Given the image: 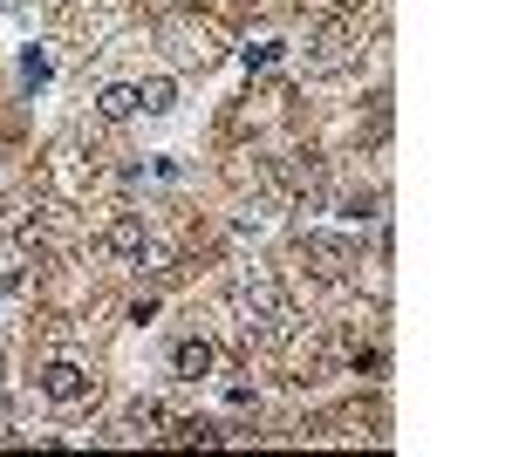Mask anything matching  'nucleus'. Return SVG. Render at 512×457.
<instances>
[{
  "mask_svg": "<svg viewBox=\"0 0 512 457\" xmlns=\"http://www.w3.org/2000/svg\"><path fill=\"white\" fill-rule=\"evenodd\" d=\"M301 253L315 260L321 280H349V273H355V246H349V239H335V232H301Z\"/></svg>",
  "mask_w": 512,
  "mask_h": 457,
  "instance_id": "3",
  "label": "nucleus"
},
{
  "mask_svg": "<svg viewBox=\"0 0 512 457\" xmlns=\"http://www.w3.org/2000/svg\"><path fill=\"white\" fill-rule=\"evenodd\" d=\"M103 253H110V260H123V267H144V260H158V246H151L144 219H130V212L103 226Z\"/></svg>",
  "mask_w": 512,
  "mask_h": 457,
  "instance_id": "2",
  "label": "nucleus"
},
{
  "mask_svg": "<svg viewBox=\"0 0 512 457\" xmlns=\"http://www.w3.org/2000/svg\"><path fill=\"white\" fill-rule=\"evenodd\" d=\"M164 423L171 417H164L158 403H130V430H137V437H164Z\"/></svg>",
  "mask_w": 512,
  "mask_h": 457,
  "instance_id": "9",
  "label": "nucleus"
},
{
  "mask_svg": "<svg viewBox=\"0 0 512 457\" xmlns=\"http://www.w3.org/2000/svg\"><path fill=\"white\" fill-rule=\"evenodd\" d=\"M178 103V82L171 76H151V82H137V116H164Z\"/></svg>",
  "mask_w": 512,
  "mask_h": 457,
  "instance_id": "7",
  "label": "nucleus"
},
{
  "mask_svg": "<svg viewBox=\"0 0 512 457\" xmlns=\"http://www.w3.org/2000/svg\"><path fill=\"white\" fill-rule=\"evenodd\" d=\"M171 369H178V376H185V382L212 376V342H205V335H185V342L171 348Z\"/></svg>",
  "mask_w": 512,
  "mask_h": 457,
  "instance_id": "6",
  "label": "nucleus"
},
{
  "mask_svg": "<svg viewBox=\"0 0 512 457\" xmlns=\"http://www.w3.org/2000/svg\"><path fill=\"white\" fill-rule=\"evenodd\" d=\"M233 314H239V335H280L287 328V301L267 273H239L233 280Z\"/></svg>",
  "mask_w": 512,
  "mask_h": 457,
  "instance_id": "1",
  "label": "nucleus"
},
{
  "mask_svg": "<svg viewBox=\"0 0 512 457\" xmlns=\"http://www.w3.org/2000/svg\"><path fill=\"white\" fill-rule=\"evenodd\" d=\"M342 62H349V35H342V28L315 35V69H342Z\"/></svg>",
  "mask_w": 512,
  "mask_h": 457,
  "instance_id": "8",
  "label": "nucleus"
},
{
  "mask_svg": "<svg viewBox=\"0 0 512 457\" xmlns=\"http://www.w3.org/2000/svg\"><path fill=\"white\" fill-rule=\"evenodd\" d=\"M96 116L103 123H130L137 116V82H103L96 89Z\"/></svg>",
  "mask_w": 512,
  "mask_h": 457,
  "instance_id": "5",
  "label": "nucleus"
},
{
  "mask_svg": "<svg viewBox=\"0 0 512 457\" xmlns=\"http://www.w3.org/2000/svg\"><path fill=\"white\" fill-rule=\"evenodd\" d=\"M35 382H41V396H48V403H82V396L96 389V376H89L82 362H48Z\"/></svg>",
  "mask_w": 512,
  "mask_h": 457,
  "instance_id": "4",
  "label": "nucleus"
},
{
  "mask_svg": "<svg viewBox=\"0 0 512 457\" xmlns=\"http://www.w3.org/2000/svg\"><path fill=\"white\" fill-rule=\"evenodd\" d=\"M280 55H287L280 41H253V48H246V76H267V69H274Z\"/></svg>",
  "mask_w": 512,
  "mask_h": 457,
  "instance_id": "10",
  "label": "nucleus"
}]
</instances>
